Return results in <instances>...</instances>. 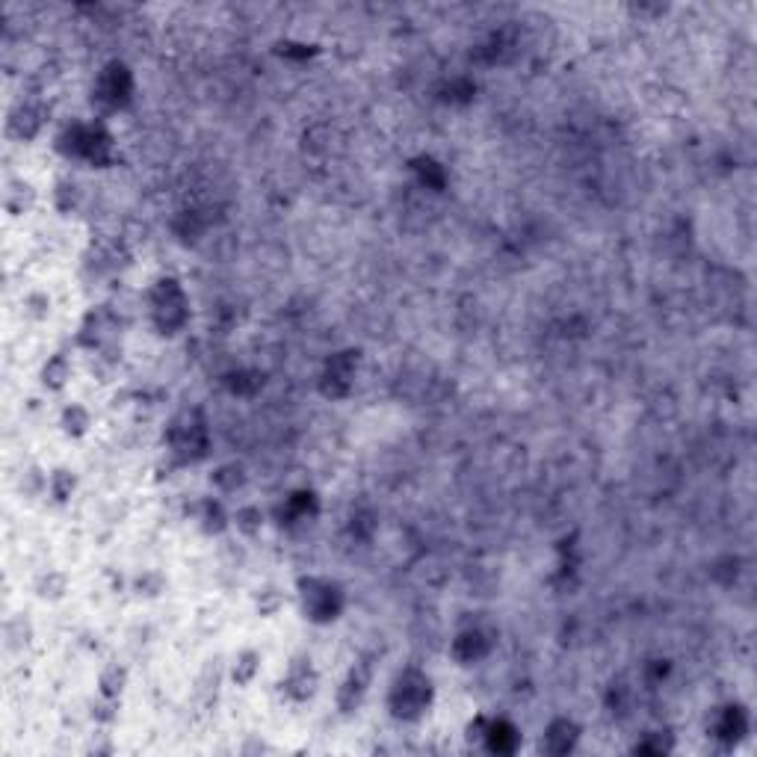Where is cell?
Returning <instances> with one entry per match:
<instances>
[{"label":"cell","mask_w":757,"mask_h":757,"mask_svg":"<svg viewBox=\"0 0 757 757\" xmlns=\"http://www.w3.org/2000/svg\"><path fill=\"white\" fill-rule=\"evenodd\" d=\"M338 601H340V592L338 586L329 583V580H302V604H305V612L311 615L317 621H329L334 619L338 612Z\"/></svg>","instance_id":"obj_1"},{"label":"cell","mask_w":757,"mask_h":757,"mask_svg":"<svg viewBox=\"0 0 757 757\" xmlns=\"http://www.w3.org/2000/svg\"><path fill=\"white\" fill-rule=\"evenodd\" d=\"M258 671V654H243L240 657V666L234 669V678L240 680V684H246V680H251V675Z\"/></svg>","instance_id":"obj_4"},{"label":"cell","mask_w":757,"mask_h":757,"mask_svg":"<svg viewBox=\"0 0 757 757\" xmlns=\"http://www.w3.org/2000/svg\"><path fill=\"white\" fill-rule=\"evenodd\" d=\"M62 423H65V432H69V435H83V432H86V426H89V414L80 406H71V408H65Z\"/></svg>","instance_id":"obj_2"},{"label":"cell","mask_w":757,"mask_h":757,"mask_svg":"<svg viewBox=\"0 0 757 757\" xmlns=\"http://www.w3.org/2000/svg\"><path fill=\"white\" fill-rule=\"evenodd\" d=\"M65 376H69V364H65L62 355H57L48 367H45V385H51V388H62V382Z\"/></svg>","instance_id":"obj_3"}]
</instances>
